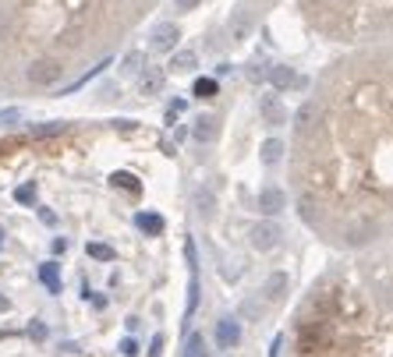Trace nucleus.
Wrapping results in <instances>:
<instances>
[{"instance_id": "nucleus-5", "label": "nucleus", "mask_w": 393, "mask_h": 357, "mask_svg": "<svg viewBox=\"0 0 393 357\" xmlns=\"http://www.w3.org/2000/svg\"><path fill=\"white\" fill-rule=\"evenodd\" d=\"M301 25L337 50L393 39V0H294Z\"/></svg>"}, {"instance_id": "nucleus-1", "label": "nucleus", "mask_w": 393, "mask_h": 357, "mask_svg": "<svg viewBox=\"0 0 393 357\" xmlns=\"http://www.w3.org/2000/svg\"><path fill=\"white\" fill-rule=\"evenodd\" d=\"M184 177L135 117L0 131V357H170Z\"/></svg>"}, {"instance_id": "nucleus-4", "label": "nucleus", "mask_w": 393, "mask_h": 357, "mask_svg": "<svg viewBox=\"0 0 393 357\" xmlns=\"http://www.w3.org/2000/svg\"><path fill=\"white\" fill-rule=\"evenodd\" d=\"M273 357H393V241L333 251L301 290Z\"/></svg>"}, {"instance_id": "nucleus-2", "label": "nucleus", "mask_w": 393, "mask_h": 357, "mask_svg": "<svg viewBox=\"0 0 393 357\" xmlns=\"http://www.w3.org/2000/svg\"><path fill=\"white\" fill-rule=\"evenodd\" d=\"M287 195L329 251L393 241V39L340 50L316 75L287 145Z\"/></svg>"}, {"instance_id": "nucleus-3", "label": "nucleus", "mask_w": 393, "mask_h": 357, "mask_svg": "<svg viewBox=\"0 0 393 357\" xmlns=\"http://www.w3.org/2000/svg\"><path fill=\"white\" fill-rule=\"evenodd\" d=\"M163 0H0V103L50 99L128 43Z\"/></svg>"}]
</instances>
